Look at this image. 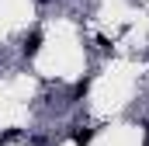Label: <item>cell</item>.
Wrapping results in <instances>:
<instances>
[{
    "mask_svg": "<svg viewBox=\"0 0 149 146\" xmlns=\"http://www.w3.org/2000/svg\"><path fill=\"white\" fill-rule=\"evenodd\" d=\"M0 146H3V136H0Z\"/></svg>",
    "mask_w": 149,
    "mask_h": 146,
    "instance_id": "cell-5",
    "label": "cell"
},
{
    "mask_svg": "<svg viewBox=\"0 0 149 146\" xmlns=\"http://www.w3.org/2000/svg\"><path fill=\"white\" fill-rule=\"evenodd\" d=\"M146 146H149V132H146Z\"/></svg>",
    "mask_w": 149,
    "mask_h": 146,
    "instance_id": "cell-4",
    "label": "cell"
},
{
    "mask_svg": "<svg viewBox=\"0 0 149 146\" xmlns=\"http://www.w3.org/2000/svg\"><path fill=\"white\" fill-rule=\"evenodd\" d=\"M87 91H90V77H80V80L73 84V91H70V98H66V101H70V105H80V101L87 98Z\"/></svg>",
    "mask_w": 149,
    "mask_h": 146,
    "instance_id": "cell-2",
    "label": "cell"
},
{
    "mask_svg": "<svg viewBox=\"0 0 149 146\" xmlns=\"http://www.w3.org/2000/svg\"><path fill=\"white\" fill-rule=\"evenodd\" d=\"M94 136H97V129H90V125H73V143L76 146H90Z\"/></svg>",
    "mask_w": 149,
    "mask_h": 146,
    "instance_id": "cell-3",
    "label": "cell"
},
{
    "mask_svg": "<svg viewBox=\"0 0 149 146\" xmlns=\"http://www.w3.org/2000/svg\"><path fill=\"white\" fill-rule=\"evenodd\" d=\"M42 42H45V32H42V28H31V32L24 35V42H21V56L31 59L38 49H42Z\"/></svg>",
    "mask_w": 149,
    "mask_h": 146,
    "instance_id": "cell-1",
    "label": "cell"
}]
</instances>
